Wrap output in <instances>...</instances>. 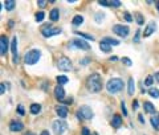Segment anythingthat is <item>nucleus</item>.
<instances>
[{"mask_svg": "<svg viewBox=\"0 0 159 135\" xmlns=\"http://www.w3.org/2000/svg\"><path fill=\"white\" fill-rule=\"evenodd\" d=\"M121 109H122V113H123V115H125V116H127V115H129V114H127L126 105H125V102H123V101H122V102H121Z\"/></svg>", "mask_w": 159, "mask_h": 135, "instance_id": "obj_32", "label": "nucleus"}, {"mask_svg": "<svg viewBox=\"0 0 159 135\" xmlns=\"http://www.w3.org/2000/svg\"><path fill=\"white\" fill-rule=\"evenodd\" d=\"M153 81H154V77L153 76H147L145 79V85L146 86H151L153 85Z\"/></svg>", "mask_w": 159, "mask_h": 135, "instance_id": "obj_29", "label": "nucleus"}, {"mask_svg": "<svg viewBox=\"0 0 159 135\" xmlns=\"http://www.w3.org/2000/svg\"><path fill=\"white\" fill-rule=\"evenodd\" d=\"M134 90H135V84H134V79L130 78L129 79V86H127V91H129L130 95L134 94Z\"/></svg>", "mask_w": 159, "mask_h": 135, "instance_id": "obj_23", "label": "nucleus"}, {"mask_svg": "<svg viewBox=\"0 0 159 135\" xmlns=\"http://www.w3.org/2000/svg\"><path fill=\"white\" fill-rule=\"evenodd\" d=\"M52 127H53V131H54L57 135L64 134V132L68 130V124H66V122H64V121H54L52 124Z\"/></svg>", "mask_w": 159, "mask_h": 135, "instance_id": "obj_7", "label": "nucleus"}, {"mask_svg": "<svg viewBox=\"0 0 159 135\" xmlns=\"http://www.w3.org/2000/svg\"><path fill=\"white\" fill-rule=\"evenodd\" d=\"M54 97L58 101H64V98H65V90H64V87L61 85H57L54 87Z\"/></svg>", "mask_w": 159, "mask_h": 135, "instance_id": "obj_13", "label": "nucleus"}, {"mask_svg": "<svg viewBox=\"0 0 159 135\" xmlns=\"http://www.w3.org/2000/svg\"><path fill=\"white\" fill-rule=\"evenodd\" d=\"M57 66L61 71H70L73 69V65H72V61L69 60L68 57H61L57 62Z\"/></svg>", "mask_w": 159, "mask_h": 135, "instance_id": "obj_4", "label": "nucleus"}, {"mask_svg": "<svg viewBox=\"0 0 159 135\" xmlns=\"http://www.w3.org/2000/svg\"><path fill=\"white\" fill-rule=\"evenodd\" d=\"M110 7L119 8V7H121V1H117V0H111V1H110Z\"/></svg>", "mask_w": 159, "mask_h": 135, "instance_id": "obj_36", "label": "nucleus"}, {"mask_svg": "<svg viewBox=\"0 0 159 135\" xmlns=\"http://www.w3.org/2000/svg\"><path fill=\"white\" fill-rule=\"evenodd\" d=\"M5 90H4V84L1 82V85H0V94H4Z\"/></svg>", "mask_w": 159, "mask_h": 135, "instance_id": "obj_43", "label": "nucleus"}, {"mask_svg": "<svg viewBox=\"0 0 159 135\" xmlns=\"http://www.w3.org/2000/svg\"><path fill=\"white\" fill-rule=\"evenodd\" d=\"M155 79L159 82V71H156V73H155Z\"/></svg>", "mask_w": 159, "mask_h": 135, "instance_id": "obj_47", "label": "nucleus"}, {"mask_svg": "<svg viewBox=\"0 0 159 135\" xmlns=\"http://www.w3.org/2000/svg\"><path fill=\"white\" fill-rule=\"evenodd\" d=\"M40 111H41V106H40V103H32L31 105V113L33 114V115H37Z\"/></svg>", "mask_w": 159, "mask_h": 135, "instance_id": "obj_20", "label": "nucleus"}, {"mask_svg": "<svg viewBox=\"0 0 159 135\" xmlns=\"http://www.w3.org/2000/svg\"><path fill=\"white\" fill-rule=\"evenodd\" d=\"M25 135H33V134H32V132H26Z\"/></svg>", "mask_w": 159, "mask_h": 135, "instance_id": "obj_51", "label": "nucleus"}, {"mask_svg": "<svg viewBox=\"0 0 159 135\" xmlns=\"http://www.w3.org/2000/svg\"><path fill=\"white\" fill-rule=\"evenodd\" d=\"M123 17H125V20L129 21V23H131V21H132V16L130 15L129 12H125V13H123Z\"/></svg>", "mask_w": 159, "mask_h": 135, "instance_id": "obj_33", "label": "nucleus"}, {"mask_svg": "<svg viewBox=\"0 0 159 135\" xmlns=\"http://www.w3.org/2000/svg\"><path fill=\"white\" fill-rule=\"evenodd\" d=\"M150 121H151V124H153L154 129L158 130V129H159V126H158V121H156V118H154V116H153V118L150 119Z\"/></svg>", "mask_w": 159, "mask_h": 135, "instance_id": "obj_35", "label": "nucleus"}, {"mask_svg": "<svg viewBox=\"0 0 159 135\" xmlns=\"http://www.w3.org/2000/svg\"><path fill=\"white\" fill-rule=\"evenodd\" d=\"M41 33L44 37H52V36H56V34H60L61 29L60 28H50L49 25H44L41 28Z\"/></svg>", "mask_w": 159, "mask_h": 135, "instance_id": "obj_8", "label": "nucleus"}, {"mask_svg": "<svg viewBox=\"0 0 159 135\" xmlns=\"http://www.w3.org/2000/svg\"><path fill=\"white\" fill-rule=\"evenodd\" d=\"M113 32L115 34H118L119 37H127L129 36V32L130 28L127 25H122V24H115L113 26Z\"/></svg>", "mask_w": 159, "mask_h": 135, "instance_id": "obj_6", "label": "nucleus"}, {"mask_svg": "<svg viewBox=\"0 0 159 135\" xmlns=\"http://www.w3.org/2000/svg\"><path fill=\"white\" fill-rule=\"evenodd\" d=\"M155 5H156V9H158V12H159V0L155 3Z\"/></svg>", "mask_w": 159, "mask_h": 135, "instance_id": "obj_49", "label": "nucleus"}, {"mask_svg": "<svg viewBox=\"0 0 159 135\" xmlns=\"http://www.w3.org/2000/svg\"><path fill=\"white\" fill-rule=\"evenodd\" d=\"M37 4H39L40 7H45V4H47V1H44V0H40V1H37Z\"/></svg>", "mask_w": 159, "mask_h": 135, "instance_id": "obj_44", "label": "nucleus"}, {"mask_svg": "<svg viewBox=\"0 0 159 135\" xmlns=\"http://www.w3.org/2000/svg\"><path fill=\"white\" fill-rule=\"evenodd\" d=\"M49 19L52 21H57L60 19V12H58V8H53L49 13Z\"/></svg>", "mask_w": 159, "mask_h": 135, "instance_id": "obj_17", "label": "nucleus"}, {"mask_svg": "<svg viewBox=\"0 0 159 135\" xmlns=\"http://www.w3.org/2000/svg\"><path fill=\"white\" fill-rule=\"evenodd\" d=\"M87 89L92 93H98L102 89V79L98 73H93L87 77Z\"/></svg>", "mask_w": 159, "mask_h": 135, "instance_id": "obj_1", "label": "nucleus"}, {"mask_svg": "<svg viewBox=\"0 0 159 135\" xmlns=\"http://www.w3.org/2000/svg\"><path fill=\"white\" fill-rule=\"evenodd\" d=\"M156 121H158V126H159V114H158V118H156Z\"/></svg>", "mask_w": 159, "mask_h": 135, "instance_id": "obj_50", "label": "nucleus"}, {"mask_svg": "<svg viewBox=\"0 0 159 135\" xmlns=\"http://www.w3.org/2000/svg\"><path fill=\"white\" fill-rule=\"evenodd\" d=\"M103 17H105V13H101V12L95 13V21H97V23L102 21V19H103Z\"/></svg>", "mask_w": 159, "mask_h": 135, "instance_id": "obj_31", "label": "nucleus"}, {"mask_svg": "<svg viewBox=\"0 0 159 135\" xmlns=\"http://www.w3.org/2000/svg\"><path fill=\"white\" fill-rule=\"evenodd\" d=\"M82 135H90V131L87 127H84V129H82Z\"/></svg>", "mask_w": 159, "mask_h": 135, "instance_id": "obj_41", "label": "nucleus"}, {"mask_svg": "<svg viewBox=\"0 0 159 135\" xmlns=\"http://www.w3.org/2000/svg\"><path fill=\"white\" fill-rule=\"evenodd\" d=\"M100 49L102 50V52L107 53V52H110L111 50V45H109L107 42H105V41H101L100 42Z\"/></svg>", "mask_w": 159, "mask_h": 135, "instance_id": "obj_21", "label": "nucleus"}, {"mask_svg": "<svg viewBox=\"0 0 159 135\" xmlns=\"http://www.w3.org/2000/svg\"><path fill=\"white\" fill-rule=\"evenodd\" d=\"M89 58H87V57H85V58H82V60H81V65H87V64H89Z\"/></svg>", "mask_w": 159, "mask_h": 135, "instance_id": "obj_40", "label": "nucleus"}, {"mask_svg": "<svg viewBox=\"0 0 159 135\" xmlns=\"http://www.w3.org/2000/svg\"><path fill=\"white\" fill-rule=\"evenodd\" d=\"M34 17H36L34 20H36L37 23H41V21L44 20V17H45V13H44V12H37Z\"/></svg>", "mask_w": 159, "mask_h": 135, "instance_id": "obj_28", "label": "nucleus"}, {"mask_svg": "<svg viewBox=\"0 0 159 135\" xmlns=\"http://www.w3.org/2000/svg\"><path fill=\"white\" fill-rule=\"evenodd\" d=\"M56 113H57V115L60 116V118H66L69 111H68V107H66V106H57V107H56Z\"/></svg>", "mask_w": 159, "mask_h": 135, "instance_id": "obj_15", "label": "nucleus"}, {"mask_svg": "<svg viewBox=\"0 0 159 135\" xmlns=\"http://www.w3.org/2000/svg\"><path fill=\"white\" fill-rule=\"evenodd\" d=\"M3 5L5 7L7 11H12L13 8L16 7V3L13 1V0H5V1H3Z\"/></svg>", "mask_w": 159, "mask_h": 135, "instance_id": "obj_19", "label": "nucleus"}, {"mask_svg": "<svg viewBox=\"0 0 159 135\" xmlns=\"http://www.w3.org/2000/svg\"><path fill=\"white\" fill-rule=\"evenodd\" d=\"M40 57H41V52L39 49H31L29 52L25 53L24 61H25L26 65H33L40 60Z\"/></svg>", "mask_w": 159, "mask_h": 135, "instance_id": "obj_3", "label": "nucleus"}, {"mask_svg": "<svg viewBox=\"0 0 159 135\" xmlns=\"http://www.w3.org/2000/svg\"><path fill=\"white\" fill-rule=\"evenodd\" d=\"M98 4L102 5V7H110V1H105V0H100Z\"/></svg>", "mask_w": 159, "mask_h": 135, "instance_id": "obj_37", "label": "nucleus"}, {"mask_svg": "<svg viewBox=\"0 0 159 135\" xmlns=\"http://www.w3.org/2000/svg\"><path fill=\"white\" fill-rule=\"evenodd\" d=\"M122 62H123L126 66H131L132 65V61L130 60L129 57H122Z\"/></svg>", "mask_w": 159, "mask_h": 135, "instance_id": "obj_30", "label": "nucleus"}, {"mask_svg": "<svg viewBox=\"0 0 159 135\" xmlns=\"http://www.w3.org/2000/svg\"><path fill=\"white\" fill-rule=\"evenodd\" d=\"M139 34H140V31L138 29L137 33H135V36H134V42H139Z\"/></svg>", "mask_w": 159, "mask_h": 135, "instance_id": "obj_38", "label": "nucleus"}, {"mask_svg": "<svg viewBox=\"0 0 159 135\" xmlns=\"http://www.w3.org/2000/svg\"><path fill=\"white\" fill-rule=\"evenodd\" d=\"M77 116L80 119H92L93 118V111L89 106H81L77 111Z\"/></svg>", "mask_w": 159, "mask_h": 135, "instance_id": "obj_5", "label": "nucleus"}, {"mask_svg": "<svg viewBox=\"0 0 159 135\" xmlns=\"http://www.w3.org/2000/svg\"><path fill=\"white\" fill-rule=\"evenodd\" d=\"M72 23H73V25L78 26V25H81V24L84 23V17H82L81 15H77V16H74V17H73Z\"/></svg>", "mask_w": 159, "mask_h": 135, "instance_id": "obj_22", "label": "nucleus"}, {"mask_svg": "<svg viewBox=\"0 0 159 135\" xmlns=\"http://www.w3.org/2000/svg\"><path fill=\"white\" fill-rule=\"evenodd\" d=\"M17 113L20 114V115H24V114H25V113H24V107H23L21 105H19V106H17Z\"/></svg>", "mask_w": 159, "mask_h": 135, "instance_id": "obj_39", "label": "nucleus"}, {"mask_svg": "<svg viewBox=\"0 0 159 135\" xmlns=\"http://www.w3.org/2000/svg\"><path fill=\"white\" fill-rule=\"evenodd\" d=\"M155 29H156V24L154 23V21L148 23L147 26H146V29L143 31V37H148L150 34H153L154 32H155Z\"/></svg>", "mask_w": 159, "mask_h": 135, "instance_id": "obj_12", "label": "nucleus"}, {"mask_svg": "<svg viewBox=\"0 0 159 135\" xmlns=\"http://www.w3.org/2000/svg\"><path fill=\"white\" fill-rule=\"evenodd\" d=\"M122 89H123V81L121 78H111L106 84V90L110 94H118Z\"/></svg>", "mask_w": 159, "mask_h": 135, "instance_id": "obj_2", "label": "nucleus"}, {"mask_svg": "<svg viewBox=\"0 0 159 135\" xmlns=\"http://www.w3.org/2000/svg\"><path fill=\"white\" fill-rule=\"evenodd\" d=\"M56 81L58 82V85H65V84H68L69 82V79H68V77L66 76H57L56 77Z\"/></svg>", "mask_w": 159, "mask_h": 135, "instance_id": "obj_24", "label": "nucleus"}, {"mask_svg": "<svg viewBox=\"0 0 159 135\" xmlns=\"http://www.w3.org/2000/svg\"><path fill=\"white\" fill-rule=\"evenodd\" d=\"M8 50V39L5 36H1L0 39V54L4 56Z\"/></svg>", "mask_w": 159, "mask_h": 135, "instance_id": "obj_14", "label": "nucleus"}, {"mask_svg": "<svg viewBox=\"0 0 159 135\" xmlns=\"http://www.w3.org/2000/svg\"><path fill=\"white\" fill-rule=\"evenodd\" d=\"M111 126H113L114 129H118V127L122 126V118L118 114H115V115L113 116V119H111Z\"/></svg>", "mask_w": 159, "mask_h": 135, "instance_id": "obj_16", "label": "nucleus"}, {"mask_svg": "<svg viewBox=\"0 0 159 135\" xmlns=\"http://www.w3.org/2000/svg\"><path fill=\"white\" fill-rule=\"evenodd\" d=\"M118 60V57L117 56H113V57H110V61H117Z\"/></svg>", "mask_w": 159, "mask_h": 135, "instance_id": "obj_46", "label": "nucleus"}, {"mask_svg": "<svg viewBox=\"0 0 159 135\" xmlns=\"http://www.w3.org/2000/svg\"><path fill=\"white\" fill-rule=\"evenodd\" d=\"M138 107H139V102L135 99V101H134V105H132V109H134V110H137Z\"/></svg>", "mask_w": 159, "mask_h": 135, "instance_id": "obj_42", "label": "nucleus"}, {"mask_svg": "<svg viewBox=\"0 0 159 135\" xmlns=\"http://www.w3.org/2000/svg\"><path fill=\"white\" fill-rule=\"evenodd\" d=\"M102 41L107 42L109 45H119V41L118 40H114V39H110V37H103Z\"/></svg>", "mask_w": 159, "mask_h": 135, "instance_id": "obj_25", "label": "nucleus"}, {"mask_svg": "<svg viewBox=\"0 0 159 135\" xmlns=\"http://www.w3.org/2000/svg\"><path fill=\"white\" fill-rule=\"evenodd\" d=\"M135 16H137V23L139 24V25H142V24H143V21H145V19L142 17V15H140V13H137V15H135Z\"/></svg>", "mask_w": 159, "mask_h": 135, "instance_id": "obj_34", "label": "nucleus"}, {"mask_svg": "<svg viewBox=\"0 0 159 135\" xmlns=\"http://www.w3.org/2000/svg\"><path fill=\"white\" fill-rule=\"evenodd\" d=\"M138 119H139V122H140V123H145V118H143L142 115H138Z\"/></svg>", "mask_w": 159, "mask_h": 135, "instance_id": "obj_45", "label": "nucleus"}, {"mask_svg": "<svg viewBox=\"0 0 159 135\" xmlns=\"http://www.w3.org/2000/svg\"><path fill=\"white\" fill-rule=\"evenodd\" d=\"M69 46H74V48H77V49H82V50H89L90 49V45L87 44L86 41L80 40V39H74L73 41L69 44Z\"/></svg>", "mask_w": 159, "mask_h": 135, "instance_id": "obj_9", "label": "nucleus"}, {"mask_svg": "<svg viewBox=\"0 0 159 135\" xmlns=\"http://www.w3.org/2000/svg\"><path fill=\"white\" fill-rule=\"evenodd\" d=\"M143 109H145V111L147 114H154V113H155V107H154V105H153V103H150V102H145V103H143Z\"/></svg>", "mask_w": 159, "mask_h": 135, "instance_id": "obj_18", "label": "nucleus"}, {"mask_svg": "<svg viewBox=\"0 0 159 135\" xmlns=\"http://www.w3.org/2000/svg\"><path fill=\"white\" fill-rule=\"evenodd\" d=\"M23 129H24V124L21 123V122H19V121H12L9 123V130L11 131H13V132L23 131Z\"/></svg>", "mask_w": 159, "mask_h": 135, "instance_id": "obj_11", "label": "nucleus"}, {"mask_svg": "<svg viewBox=\"0 0 159 135\" xmlns=\"http://www.w3.org/2000/svg\"><path fill=\"white\" fill-rule=\"evenodd\" d=\"M74 34H78L80 37H84V39H86V40H94L93 36H90V34H87V33H82V32H78V31H74Z\"/></svg>", "mask_w": 159, "mask_h": 135, "instance_id": "obj_26", "label": "nucleus"}, {"mask_svg": "<svg viewBox=\"0 0 159 135\" xmlns=\"http://www.w3.org/2000/svg\"><path fill=\"white\" fill-rule=\"evenodd\" d=\"M41 135H49V132H48V131H47V130H44V131H42V132H41Z\"/></svg>", "mask_w": 159, "mask_h": 135, "instance_id": "obj_48", "label": "nucleus"}, {"mask_svg": "<svg viewBox=\"0 0 159 135\" xmlns=\"http://www.w3.org/2000/svg\"><path fill=\"white\" fill-rule=\"evenodd\" d=\"M92 135H98V134H97V132H93V134H92Z\"/></svg>", "mask_w": 159, "mask_h": 135, "instance_id": "obj_52", "label": "nucleus"}, {"mask_svg": "<svg viewBox=\"0 0 159 135\" xmlns=\"http://www.w3.org/2000/svg\"><path fill=\"white\" fill-rule=\"evenodd\" d=\"M11 52L13 54V62L17 64L19 62V56H17V37H13L12 42H11Z\"/></svg>", "mask_w": 159, "mask_h": 135, "instance_id": "obj_10", "label": "nucleus"}, {"mask_svg": "<svg viewBox=\"0 0 159 135\" xmlns=\"http://www.w3.org/2000/svg\"><path fill=\"white\" fill-rule=\"evenodd\" d=\"M148 94H150L153 98H159V90L155 89V87H151V89L148 90Z\"/></svg>", "mask_w": 159, "mask_h": 135, "instance_id": "obj_27", "label": "nucleus"}]
</instances>
